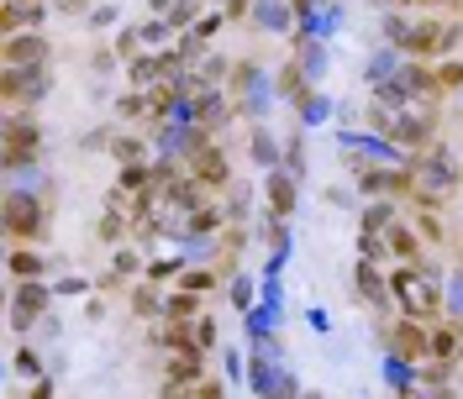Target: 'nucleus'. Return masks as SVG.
Listing matches in <instances>:
<instances>
[{"instance_id":"nucleus-1","label":"nucleus","mask_w":463,"mask_h":399,"mask_svg":"<svg viewBox=\"0 0 463 399\" xmlns=\"http://www.w3.org/2000/svg\"><path fill=\"white\" fill-rule=\"evenodd\" d=\"M384 42L405 48L411 58H448L463 42V22L458 11H442V16H411V11H384L379 16Z\"/></svg>"},{"instance_id":"nucleus-2","label":"nucleus","mask_w":463,"mask_h":399,"mask_svg":"<svg viewBox=\"0 0 463 399\" xmlns=\"http://www.w3.org/2000/svg\"><path fill=\"white\" fill-rule=\"evenodd\" d=\"M390 289H395L401 315H416V320L448 315V284H442V268H432V263H401L390 274Z\"/></svg>"},{"instance_id":"nucleus-3","label":"nucleus","mask_w":463,"mask_h":399,"mask_svg":"<svg viewBox=\"0 0 463 399\" xmlns=\"http://www.w3.org/2000/svg\"><path fill=\"white\" fill-rule=\"evenodd\" d=\"M411 163V173H416V205H448L453 200V190L463 184V163H458V153L437 137L432 147H421V153H411L405 158Z\"/></svg>"},{"instance_id":"nucleus-4","label":"nucleus","mask_w":463,"mask_h":399,"mask_svg":"<svg viewBox=\"0 0 463 399\" xmlns=\"http://www.w3.org/2000/svg\"><path fill=\"white\" fill-rule=\"evenodd\" d=\"M53 221V190H37V184H5V237L11 242H43Z\"/></svg>"},{"instance_id":"nucleus-5","label":"nucleus","mask_w":463,"mask_h":399,"mask_svg":"<svg viewBox=\"0 0 463 399\" xmlns=\"http://www.w3.org/2000/svg\"><path fill=\"white\" fill-rule=\"evenodd\" d=\"M0 143H5V173L32 169V163L43 158V121L27 116V111H5V132H0Z\"/></svg>"},{"instance_id":"nucleus-6","label":"nucleus","mask_w":463,"mask_h":399,"mask_svg":"<svg viewBox=\"0 0 463 399\" xmlns=\"http://www.w3.org/2000/svg\"><path fill=\"white\" fill-rule=\"evenodd\" d=\"M48 89H53V69H48V63H43V69H5V74H0V100H5V111H27V106H37Z\"/></svg>"},{"instance_id":"nucleus-7","label":"nucleus","mask_w":463,"mask_h":399,"mask_svg":"<svg viewBox=\"0 0 463 399\" xmlns=\"http://www.w3.org/2000/svg\"><path fill=\"white\" fill-rule=\"evenodd\" d=\"M48 305H53V289L43 279H16V289H11V331H32L48 315Z\"/></svg>"},{"instance_id":"nucleus-8","label":"nucleus","mask_w":463,"mask_h":399,"mask_svg":"<svg viewBox=\"0 0 463 399\" xmlns=\"http://www.w3.org/2000/svg\"><path fill=\"white\" fill-rule=\"evenodd\" d=\"M384 347L401 352V357H411V363H427V357H432V331H427V320L405 315L395 326H384Z\"/></svg>"},{"instance_id":"nucleus-9","label":"nucleus","mask_w":463,"mask_h":399,"mask_svg":"<svg viewBox=\"0 0 463 399\" xmlns=\"http://www.w3.org/2000/svg\"><path fill=\"white\" fill-rule=\"evenodd\" d=\"M353 289H358V300H364L374 315H390V305H395L390 274H379L374 257H358V268H353Z\"/></svg>"},{"instance_id":"nucleus-10","label":"nucleus","mask_w":463,"mask_h":399,"mask_svg":"<svg viewBox=\"0 0 463 399\" xmlns=\"http://www.w3.org/2000/svg\"><path fill=\"white\" fill-rule=\"evenodd\" d=\"M0 58H5V69H43V63L53 58V48H48L43 32L32 27V32H11L5 48H0Z\"/></svg>"},{"instance_id":"nucleus-11","label":"nucleus","mask_w":463,"mask_h":399,"mask_svg":"<svg viewBox=\"0 0 463 399\" xmlns=\"http://www.w3.org/2000/svg\"><path fill=\"white\" fill-rule=\"evenodd\" d=\"M201 378H205V352L201 347H179V352H169V363H164V389H169V394L195 389Z\"/></svg>"},{"instance_id":"nucleus-12","label":"nucleus","mask_w":463,"mask_h":399,"mask_svg":"<svg viewBox=\"0 0 463 399\" xmlns=\"http://www.w3.org/2000/svg\"><path fill=\"white\" fill-rule=\"evenodd\" d=\"M232 116H242V111H237V100H232V89L211 85V89H201V95H195V121H201L211 137H216V132L227 126Z\"/></svg>"},{"instance_id":"nucleus-13","label":"nucleus","mask_w":463,"mask_h":399,"mask_svg":"<svg viewBox=\"0 0 463 399\" xmlns=\"http://www.w3.org/2000/svg\"><path fill=\"white\" fill-rule=\"evenodd\" d=\"M289 48H295V63H300V69H306V79H311V85H317L321 74H326V69H332V63H326V37H311V32H300L295 27V42H289Z\"/></svg>"},{"instance_id":"nucleus-14","label":"nucleus","mask_w":463,"mask_h":399,"mask_svg":"<svg viewBox=\"0 0 463 399\" xmlns=\"http://www.w3.org/2000/svg\"><path fill=\"white\" fill-rule=\"evenodd\" d=\"M248 158H253L259 169H279V158H285V143L269 132V121H253V126H248Z\"/></svg>"},{"instance_id":"nucleus-15","label":"nucleus","mask_w":463,"mask_h":399,"mask_svg":"<svg viewBox=\"0 0 463 399\" xmlns=\"http://www.w3.org/2000/svg\"><path fill=\"white\" fill-rule=\"evenodd\" d=\"M405 58H411L405 48L384 42V48H374V53H369V69H364V79H369V85H390V79H401Z\"/></svg>"},{"instance_id":"nucleus-16","label":"nucleus","mask_w":463,"mask_h":399,"mask_svg":"<svg viewBox=\"0 0 463 399\" xmlns=\"http://www.w3.org/2000/svg\"><path fill=\"white\" fill-rule=\"evenodd\" d=\"M295 184H300V179H295L289 169H269V210H274V216H285V221L295 216V200H300Z\"/></svg>"},{"instance_id":"nucleus-17","label":"nucleus","mask_w":463,"mask_h":399,"mask_svg":"<svg viewBox=\"0 0 463 399\" xmlns=\"http://www.w3.org/2000/svg\"><path fill=\"white\" fill-rule=\"evenodd\" d=\"M253 22H259L263 32L300 27V16H295V5H289V0H253Z\"/></svg>"},{"instance_id":"nucleus-18","label":"nucleus","mask_w":463,"mask_h":399,"mask_svg":"<svg viewBox=\"0 0 463 399\" xmlns=\"http://www.w3.org/2000/svg\"><path fill=\"white\" fill-rule=\"evenodd\" d=\"M384 237H390V253L401 257V263H421V247H427V242H421L416 221H395Z\"/></svg>"},{"instance_id":"nucleus-19","label":"nucleus","mask_w":463,"mask_h":399,"mask_svg":"<svg viewBox=\"0 0 463 399\" xmlns=\"http://www.w3.org/2000/svg\"><path fill=\"white\" fill-rule=\"evenodd\" d=\"M432 357L437 363H448V368H458L463 363V326L458 320H448V326H437L432 331Z\"/></svg>"},{"instance_id":"nucleus-20","label":"nucleus","mask_w":463,"mask_h":399,"mask_svg":"<svg viewBox=\"0 0 463 399\" xmlns=\"http://www.w3.org/2000/svg\"><path fill=\"white\" fill-rule=\"evenodd\" d=\"M5 268H11V279H43L48 274V263L37 253V242H16L11 257H5Z\"/></svg>"},{"instance_id":"nucleus-21","label":"nucleus","mask_w":463,"mask_h":399,"mask_svg":"<svg viewBox=\"0 0 463 399\" xmlns=\"http://www.w3.org/2000/svg\"><path fill=\"white\" fill-rule=\"evenodd\" d=\"M164 300H169V294H164V284L143 279V284L132 289V300H127V305H132V315H137V320H158V315H164Z\"/></svg>"},{"instance_id":"nucleus-22","label":"nucleus","mask_w":463,"mask_h":399,"mask_svg":"<svg viewBox=\"0 0 463 399\" xmlns=\"http://www.w3.org/2000/svg\"><path fill=\"white\" fill-rule=\"evenodd\" d=\"M384 384H390L395 394H416V389H421V384H416V363L401 357V352H390V357H384Z\"/></svg>"},{"instance_id":"nucleus-23","label":"nucleus","mask_w":463,"mask_h":399,"mask_svg":"<svg viewBox=\"0 0 463 399\" xmlns=\"http://www.w3.org/2000/svg\"><path fill=\"white\" fill-rule=\"evenodd\" d=\"M127 231H132V216H121L106 205V216H100V227H95V242H106V247H121L127 242Z\"/></svg>"},{"instance_id":"nucleus-24","label":"nucleus","mask_w":463,"mask_h":399,"mask_svg":"<svg viewBox=\"0 0 463 399\" xmlns=\"http://www.w3.org/2000/svg\"><path fill=\"white\" fill-rule=\"evenodd\" d=\"M395 221H401V216H395V200L390 195H374L364 205V231H390Z\"/></svg>"},{"instance_id":"nucleus-25","label":"nucleus","mask_w":463,"mask_h":399,"mask_svg":"<svg viewBox=\"0 0 463 399\" xmlns=\"http://www.w3.org/2000/svg\"><path fill=\"white\" fill-rule=\"evenodd\" d=\"M164 315H179V320H195L201 315V294L195 289H169V300H164Z\"/></svg>"},{"instance_id":"nucleus-26","label":"nucleus","mask_w":463,"mask_h":399,"mask_svg":"<svg viewBox=\"0 0 463 399\" xmlns=\"http://www.w3.org/2000/svg\"><path fill=\"white\" fill-rule=\"evenodd\" d=\"M11 373H16V378H43V373H48V357H43L37 347H16V352H11Z\"/></svg>"},{"instance_id":"nucleus-27","label":"nucleus","mask_w":463,"mask_h":399,"mask_svg":"<svg viewBox=\"0 0 463 399\" xmlns=\"http://www.w3.org/2000/svg\"><path fill=\"white\" fill-rule=\"evenodd\" d=\"M295 116H300V126H321V121H332V106L311 89V95H300V100H295Z\"/></svg>"},{"instance_id":"nucleus-28","label":"nucleus","mask_w":463,"mask_h":399,"mask_svg":"<svg viewBox=\"0 0 463 399\" xmlns=\"http://www.w3.org/2000/svg\"><path fill=\"white\" fill-rule=\"evenodd\" d=\"M111 158H116V163H147V143H143V137H132V132H116Z\"/></svg>"},{"instance_id":"nucleus-29","label":"nucleus","mask_w":463,"mask_h":399,"mask_svg":"<svg viewBox=\"0 0 463 399\" xmlns=\"http://www.w3.org/2000/svg\"><path fill=\"white\" fill-rule=\"evenodd\" d=\"M184 274V253H174V257H153L143 268V279H153V284H174Z\"/></svg>"},{"instance_id":"nucleus-30","label":"nucleus","mask_w":463,"mask_h":399,"mask_svg":"<svg viewBox=\"0 0 463 399\" xmlns=\"http://www.w3.org/2000/svg\"><path fill=\"white\" fill-rule=\"evenodd\" d=\"M201 16H205V0H174V11L164 16V22H169L174 32H190Z\"/></svg>"},{"instance_id":"nucleus-31","label":"nucleus","mask_w":463,"mask_h":399,"mask_svg":"<svg viewBox=\"0 0 463 399\" xmlns=\"http://www.w3.org/2000/svg\"><path fill=\"white\" fill-rule=\"evenodd\" d=\"M153 111V106H147V89H127V95H116V116H121V121H143V116Z\"/></svg>"},{"instance_id":"nucleus-32","label":"nucleus","mask_w":463,"mask_h":399,"mask_svg":"<svg viewBox=\"0 0 463 399\" xmlns=\"http://www.w3.org/2000/svg\"><path fill=\"white\" fill-rule=\"evenodd\" d=\"M416 231H421V242H448V227H442L437 205H416Z\"/></svg>"},{"instance_id":"nucleus-33","label":"nucleus","mask_w":463,"mask_h":399,"mask_svg":"<svg viewBox=\"0 0 463 399\" xmlns=\"http://www.w3.org/2000/svg\"><path fill=\"white\" fill-rule=\"evenodd\" d=\"M227 294L237 311H248L253 300H259V284H253V274H227Z\"/></svg>"},{"instance_id":"nucleus-34","label":"nucleus","mask_w":463,"mask_h":399,"mask_svg":"<svg viewBox=\"0 0 463 399\" xmlns=\"http://www.w3.org/2000/svg\"><path fill=\"white\" fill-rule=\"evenodd\" d=\"M358 257L384 263V257H390V237H384V231H358Z\"/></svg>"},{"instance_id":"nucleus-35","label":"nucleus","mask_w":463,"mask_h":399,"mask_svg":"<svg viewBox=\"0 0 463 399\" xmlns=\"http://www.w3.org/2000/svg\"><path fill=\"white\" fill-rule=\"evenodd\" d=\"M111 48L121 53V63H127V58H137V53H143V27H121L111 37Z\"/></svg>"},{"instance_id":"nucleus-36","label":"nucleus","mask_w":463,"mask_h":399,"mask_svg":"<svg viewBox=\"0 0 463 399\" xmlns=\"http://www.w3.org/2000/svg\"><path fill=\"white\" fill-rule=\"evenodd\" d=\"M111 143H116L111 126H90L85 137H80V153H111Z\"/></svg>"},{"instance_id":"nucleus-37","label":"nucleus","mask_w":463,"mask_h":399,"mask_svg":"<svg viewBox=\"0 0 463 399\" xmlns=\"http://www.w3.org/2000/svg\"><path fill=\"white\" fill-rule=\"evenodd\" d=\"M279 169H289L295 179L306 173V137H289V143H285V158H279Z\"/></svg>"},{"instance_id":"nucleus-38","label":"nucleus","mask_w":463,"mask_h":399,"mask_svg":"<svg viewBox=\"0 0 463 399\" xmlns=\"http://www.w3.org/2000/svg\"><path fill=\"white\" fill-rule=\"evenodd\" d=\"M111 268L116 274H121V279H132V274H143L147 263L137 253H132V247H127V242H121V247H116V257H111Z\"/></svg>"},{"instance_id":"nucleus-39","label":"nucleus","mask_w":463,"mask_h":399,"mask_svg":"<svg viewBox=\"0 0 463 399\" xmlns=\"http://www.w3.org/2000/svg\"><path fill=\"white\" fill-rule=\"evenodd\" d=\"M448 320H458L463 326V268L448 279Z\"/></svg>"},{"instance_id":"nucleus-40","label":"nucleus","mask_w":463,"mask_h":399,"mask_svg":"<svg viewBox=\"0 0 463 399\" xmlns=\"http://www.w3.org/2000/svg\"><path fill=\"white\" fill-rule=\"evenodd\" d=\"M216 342H222V331H216V320H211V315H195V347H201V352H211Z\"/></svg>"},{"instance_id":"nucleus-41","label":"nucleus","mask_w":463,"mask_h":399,"mask_svg":"<svg viewBox=\"0 0 463 399\" xmlns=\"http://www.w3.org/2000/svg\"><path fill=\"white\" fill-rule=\"evenodd\" d=\"M85 289H95L85 274H69V279H58V284H53V294H58V300H74V294H85Z\"/></svg>"},{"instance_id":"nucleus-42","label":"nucleus","mask_w":463,"mask_h":399,"mask_svg":"<svg viewBox=\"0 0 463 399\" xmlns=\"http://www.w3.org/2000/svg\"><path fill=\"white\" fill-rule=\"evenodd\" d=\"M174 37V27L158 16V22H143V48H158V42H169Z\"/></svg>"},{"instance_id":"nucleus-43","label":"nucleus","mask_w":463,"mask_h":399,"mask_svg":"<svg viewBox=\"0 0 463 399\" xmlns=\"http://www.w3.org/2000/svg\"><path fill=\"white\" fill-rule=\"evenodd\" d=\"M222 368H227L232 384H248V368H242V352H237V347H227V352H222Z\"/></svg>"},{"instance_id":"nucleus-44","label":"nucleus","mask_w":463,"mask_h":399,"mask_svg":"<svg viewBox=\"0 0 463 399\" xmlns=\"http://www.w3.org/2000/svg\"><path fill=\"white\" fill-rule=\"evenodd\" d=\"M227 384H232V378H201L190 394H195V399H222V394H227Z\"/></svg>"},{"instance_id":"nucleus-45","label":"nucleus","mask_w":463,"mask_h":399,"mask_svg":"<svg viewBox=\"0 0 463 399\" xmlns=\"http://www.w3.org/2000/svg\"><path fill=\"white\" fill-rule=\"evenodd\" d=\"M90 27H95V32L116 27V0H106V5H95V11H90Z\"/></svg>"},{"instance_id":"nucleus-46","label":"nucleus","mask_w":463,"mask_h":399,"mask_svg":"<svg viewBox=\"0 0 463 399\" xmlns=\"http://www.w3.org/2000/svg\"><path fill=\"white\" fill-rule=\"evenodd\" d=\"M116 63H121V53H116V48H100V53L90 58V69H95V74H111Z\"/></svg>"},{"instance_id":"nucleus-47","label":"nucleus","mask_w":463,"mask_h":399,"mask_svg":"<svg viewBox=\"0 0 463 399\" xmlns=\"http://www.w3.org/2000/svg\"><path fill=\"white\" fill-rule=\"evenodd\" d=\"M437 74H442V89H463V58L458 63H442Z\"/></svg>"},{"instance_id":"nucleus-48","label":"nucleus","mask_w":463,"mask_h":399,"mask_svg":"<svg viewBox=\"0 0 463 399\" xmlns=\"http://www.w3.org/2000/svg\"><path fill=\"white\" fill-rule=\"evenodd\" d=\"M53 394H58V384L48 378V373H43V378H32V394L27 399H53Z\"/></svg>"},{"instance_id":"nucleus-49","label":"nucleus","mask_w":463,"mask_h":399,"mask_svg":"<svg viewBox=\"0 0 463 399\" xmlns=\"http://www.w3.org/2000/svg\"><path fill=\"white\" fill-rule=\"evenodd\" d=\"M222 27H227V16H201V22H195V32H201L205 42H211V37H216Z\"/></svg>"},{"instance_id":"nucleus-50","label":"nucleus","mask_w":463,"mask_h":399,"mask_svg":"<svg viewBox=\"0 0 463 399\" xmlns=\"http://www.w3.org/2000/svg\"><path fill=\"white\" fill-rule=\"evenodd\" d=\"M227 22H242V16H253V0H227V11H222Z\"/></svg>"},{"instance_id":"nucleus-51","label":"nucleus","mask_w":463,"mask_h":399,"mask_svg":"<svg viewBox=\"0 0 463 399\" xmlns=\"http://www.w3.org/2000/svg\"><path fill=\"white\" fill-rule=\"evenodd\" d=\"M90 0H53V11H63V16H85Z\"/></svg>"},{"instance_id":"nucleus-52","label":"nucleus","mask_w":463,"mask_h":399,"mask_svg":"<svg viewBox=\"0 0 463 399\" xmlns=\"http://www.w3.org/2000/svg\"><path fill=\"white\" fill-rule=\"evenodd\" d=\"M374 11H416V0H369Z\"/></svg>"},{"instance_id":"nucleus-53","label":"nucleus","mask_w":463,"mask_h":399,"mask_svg":"<svg viewBox=\"0 0 463 399\" xmlns=\"http://www.w3.org/2000/svg\"><path fill=\"white\" fill-rule=\"evenodd\" d=\"M311 315V331H317V337H326V331H332V320H326V311H306Z\"/></svg>"},{"instance_id":"nucleus-54","label":"nucleus","mask_w":463,"mask_h":399,"mask_svg":"<svg viewBox=\"0 0 463 399\" xmlns=\"http://www.w3.org/2000/svg\"><path fill=\"white\" fill-rule=\"evenodd\" d=\"M85 320H106V300H90V305H85Z\"/></svg>"},{"instance_id":"nucleus-55","label":"nucleus","mask_w":463,"mask_h":399,"mask_svg":"<svg viewBox=\"0 0 463 399\" xmlns=\"http://www.w3.org/2000/svg\"><path fill=\"white\" fill-rule=\"evenodd\" d=\"M326 205H343V210H347V205H353V195H347V190H326Z\"/></svg>"},{"instance_id":"nucleus-56","label":"nucleus","mask_w":463,"mask_h":399,"mask_svg":"<svg viewBox=\"0 0 463 399\" xmlns=\"http://www.w3.org/2000/svg\"><path fill=\"white\" fill-rule=\"evenodd\" d=\"M147 5H153V16H169L174 11V0H147Z\"/></svg>"},{"instance_id":"nucleus-57","label":"nucleus","mask_w":463,"mask_h":399,"mask_svg":"<svg viewBox=\"0 0 463 399\" xmlns=\"http://www.w3.org/2000/svg\"><path fill=\"white\" fill-rule=\"evenodd\" d=\"M16 5H53V0H16Z\"/></svg>"},{"instance_id":"nucleus-58","label":"nucleus","mask_w":463,"mask_h":399,"mask_svg":"<svg viewBox=\"0 0 463 399\" xmlns=\"http://www.w3.org/2000/svg\"><path fill=\"white\" fill-rule=\"evenodd\" d=\"M458 126H463V111H458Z\"/></svg>"}]
</instances>
